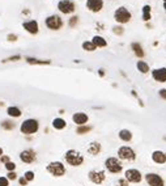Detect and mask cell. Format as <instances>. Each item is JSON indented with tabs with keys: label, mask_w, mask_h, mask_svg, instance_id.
<instances>
[{
	"label": "cell",
	"mask_w": 166,
	"mask_h": 186,
	"mask_svg": "<svg viewBox=\"0 0 166 186\" xmlns=\"http://www.w3.org/2000/svg\"><path fill=\"white\" fill-rule=\"evenodd\" d=\"M105 166H106V169L109 170L110 173H119L120 170H122V163L118 160V159H115V157H110V159H107L105 161Z\"/></svg>",
	"instance_id": "277c9868"
},
{
	"label": "cell",
	"mask_w": 166,
	"mask_h": 186,
	"mask_svg": "<svg viewBox=\"0 0 166 186\" xmlns=\"http://www.w3.org/2000/svg\"><path fill=\"white\" fill-rule=\"evenodd\" d=\"M145 180L149 184V186H164L165 185L164 180L156 173H148L145 176Z\"/></svg>",
	"instance_id": "52a82bcc"
},
{
	"label": "cell",
	"mask_w": 166,
	"mask_h": 186,
	"mask_svg": "<svg viewBox=\"0 0 166 186\" xmlns=\"http://www.w3.org/2000/svg\"><path fill=\"white\" fill-rule=\"evenodd\" d=\"M6 169L8 170V172H13V170L16 169V164L12 163V161H8V163L6 164Z\"/></svg>",
	"instance_id": "f546056e"
},
{
	"label": "cell",
	"mask_w": 166,
	"mask_h": 186,
	"mask_svg": "<svg viewBox=\"0 0 166 186\" xmlns=\"http://www.w3.org/2000/svg\"><path fill=\"white\" fill-rule=\"evenodd\" d=\"M114 17H115V20L118 21V22L126 24V22H128V21L131 20V13L127 11L124 7H120V8H118V9L115 11Z\"/></svg>",
	"instance_id": "5b68a950"
},
{
	"label": "cell",
	"mask_w": 166,
	"mask_h": 186,
	"mask_svg": "<svg viewBox=\"0 0 166 186\" xmlns=\"http://www.w3.org/2000/svg\"><path fill=\"white\" fill-rule=\"evenodd\" d=\"M0 186H9V180L7 177H0Z\"/></svg>",
	"instance_id": "d6a6232c"
},
{
	"label": "cell",
	"mask_w": 166,
	"mask_h": 186,
	"mask_svg": "<svg viewBox=\"0 0 166 186\" xmlns=\"http://www.w3.org/2000/svg\"><path fill=\"white\" fill-rule=\"evenodd\" d=\"M52 126H54V129H56V130H63V129H64V127L67 126V123H66L64 119L55 118V119L52 121Z\"/></svg>",
	"instance_id": "d6986e66"
},
{
	"label": "cell",
	"mask_w": 166,
	"mask_h": 186,
	"mask_svg": "<svg viewBox=\"0 0 166 186\" xmlns=\"http://www.w3.org/2000/svg\"><path fill=\"white\" fill-rule=\"evenodd\" d=\"M76 24H77V17L75 16V17H72L70 20V26H75Z\"/></svg>",
	"instance_id": "74e56055"
},
{
	"label": "cell",
	"mask_w": 166,
	"mask_h": 186,
	"mask_svg": "<svg viewBox=\"0 0 166 186\" xmlns=\"http://www.w3.org/2000/svg\"><path fill=\"white\" fill-rule=\"evenodd\" d=\"M8 180H16L17 178V174L14 173V172H8Z\"/></svg>",
	"instance_id": "d590c367"
},
{
	"label": "cell",
	"mask_w": 166,
	"mask_h": 186,
	"mask_svg": "<svg viewBox=\"0 0 166 186\" xmlns=\"http://www.w3.org/2000/svg\"><path fill=\"white\" fill-rule=\"evenodd\" d=\"M58 8H59L60 12L67 14V13H72L75 11V4H73V2H71V0H62V2H59V4H58Z\"/></svg>",
	"instance_id": "9c48e42d"
},
{
	"label": "cell",
	"mask_w": 166,
	"mask_h": 186,
	"mask_svg": "<svg viewBox=\"0 0 166 186\" xmlns=\"http://www.w3.org/2000/svg\"><path fill=\"white\" fill-rule=\"evenodd\" d=\"M86 7L92 12H100L104 7V2L102 0H86Z\"/></svg>",
	"instance_id": "4fadbf2b"
},
{
	"label": "cell",
	"mask_w": 166,
	"mask_h": 186,
	"mask_svg": "<svg viewBox=\"0 0 166 186\" xmlns=\"http://www.w3.org/2000/svg\"><path fill=\"white\" fill-rule=\"evenodd\" d=\"M88 152H89L90 155H98L101 152V144L98 143V141H93V143H90L89 147H88Z\"/></svg>",
	"instance_id": "e0dca14e"
},
{
	"label": "cell",
	"mask_w": 166,
	"mask_h": 186,
	"mask_svg": "<svg viewBox=\"0 0 166 186\" xmlns=\"http://www.w3.org/2000/svg\"><path fill=\"white\" fill-rule=\"evenodd\" d=\"M0 156H3V148H0Z\"/></svg>",
	"instance_id": "7bdbcfd3"
},
{
	"label": "cell",
	"mask_w": 166,
	"mask_h": 186,
	"mask_svg": "<svg viewBox=\"0 0 166 186\" xmlns=\"http://www.w3.org/2000/svg\"><path fill=\"white\" fill-rule=\"evenodd\" d=\"M0 161L4 163V164H7L8 161H9V157H8V156H0Z\"/></svg>",
	"instance_id": "f35d334b"
},
{
	"label": "cell",
	"mask_w": 166,
	"mask_h": 186,
	"mask_svg": "<svg viewBox=\"0 0 166 186\" xmlns=\"http://www.w3.org/2000/svg\"><path fill=\"white\" fill-rule=\"evenodd\" d=\"M164 7H165V8H166V3H165V4H164Z\"/></svg>",
	"instance_id": "ee69618b"
},
{
	"label": "cell",
	"mask_w": 166,
	"mask_h": 186,
	"mask_svg": "<svg viewBox=\"0 0 166 186\" xmlns=\"http://www.w3.org/2000/svg\"><path fill=\"white\" fill-rule=\"evenodd\" d=\"M26 62L30 64H50V60H40L34 59V58H26Z\"/></svg>",
	"instance_id": "603a6c76"
},
{
	"label": "cell",
	"mask_w": 166,
	"mask_h": 186,
	"mask_svg": "<svg viewBox=\"0 0 166 186\" xmlns=\"http://www.w3.org/2000/svg\"><path fill=\"white\" fill-rule=\"evenodd\" d=\"M143 20L144 21L150 20V7L149 6H144V8H143Z\"/></svg>",
	"instance_id": "d4e9b609"
},
{
	"label": "cell",
	"mask_w": 166,
	"mask_h": 186,
	"mask_svg": "<svg viewBox=\"0 0 166 186\" xmlns=\"http://www.w3.org/2000/svg\"><path fill=\"white\" fill-rule=\"evenodd\" d=\"M47 172H50L55 177H62L66 173V166L60 161H52V163L47 165Z\"/></svg>",
	"instance_id": "3957f363"
},
{
	"label": "cell",
	"mask_w": 166,
	"mask_h": 186,
	"mask_svg": "<svg viewBox=\"0 0 166 186\" xmlns=\"http://www.w3.org/2000/svg\"><path fill=\"white\" fill-rule=\"evenodd\" d=\"M72 119H73V122H75L76 125L84 126L89 118H88V115L85 113H75V114H73V117H72Z\"/></svg>",
	"instance_id": "5bb4252c"
},
{
	"label": "cell",
	"mask_w": 166,
	"mask_h": 186,
	"mask_svg": "<svg viewBox=\"0 0 166 186\" xmlns=\"http://www.w3.org/2000/svg\"><path fill=\"white\" fill-rule=\"evenodd\" d=\"M138 68H139V71H140V72H143V73H146V72L149 71V66L146 64L145 62H143V60L138 62Z\"/></svg>",
	"instance_id": "484cf974"
},
{
	"label": "cell",
	"mask_w": 166,
	"mask_h": 186,
	"mask_svg": "<svg viewBox=\"0 0 166 186\" xmlns=\"http://www.w3.org/2000/svg\"><path fill=\"white\" fill-rule=\"evenodd\" d=\"M20 55H13V56H9L7 59H4L3 62H16V60H20Z\"/></svg>",
	"instance_id": "1f68e13d"
},
{
	"label": "cell",
	"mask_w": 166,
	"mask_h": 186,
	"mask_svg": "<svg viewBox=\"0 0 166 186\" xmlns=\"http://www.w3.org/2000/svg\"><path fill=\"white\" fill-rule=\"evenodd\" d=\"M24 178H25L28 182H29V181H33V180H34V173L32 172V170H29V172H25V174H24Z\"/></svg>",
	"instance_id": "4dcf8cb0"
},
{
	"label": "cell",
	"mask_w": 166,
	"mask_h": 186,
	"mask_svg": "<svg viewBox=\"0 0 166 186\" xmlns=\"http://www.w3.org/2000/svg\"><path fill=\"white\" fill-rule=\"evenodd\" d=\"M14 126H16V125H14V122H12V121H3L2 122V127H3V129L4 130H12V129H14Z\"/></svg>",
	"instance_id": "4316f807"
},
{
	"label": "cell",
	"mask_w": 166,
	"mask_h": 186,
	"mask_svg": "<svg viewBox=\"0 0 166 186\" xmlns=\"http://www.w3.org/2000/svg\"><path fill=\"white\" fill-rule=\"evenodd\" d=\"M153 79L157 80L160 83H165L166 81V68H158V70L153 71Z\"/></svg>",
	"instance_id": "9a60e30c"
},
{
	"label": "cell",
	"mask_w": 166,
	"mask_h": 186,
	"mask_svg": "<svg viewBox=\"0 0 166 186\" xmlns=\"http://www.w3.org/2000/svg\"><path fill=\"white\" fill-rule=\"evenodd\" d=\"M18 181H20V184H21L22 186H26V185H28V181H26L25 178H24V177H21V178L18 180Z\"/></svg>",
	"instance_id": "60d3db41"
},
{
	"label": "cell",
	"mask_w": 166,
	"mask_h": 186,
	"mask_svg": "<svg viewBox=\"0 0 166 186\" xmlns=\"http://www.w3.org/2000/svg\"><path fill=\"white\" fill-rule=\"evenodd\" d=\"M164 2H165V3H166V0H164Z\"/></svg>",
	"instance_id": "f6af8a7d"
},
{
	"label": "cell",
	"mask_w": 166,
	"mask_h": 186,
	"mask_svg": "<svg viewBox=\"0 0 166 186\" xmlns=\"http://www.w3.org/2000/svg\"><path fill=\"white\" fill-rule=\"evenodd\" d=\"M36 157H37V155L33 149H25L20 153V159H21L22 163H25V164H32L33 161L36 160Z\"/></svg>",
	"instance_id": "8fae6325"
},
{
	"label": "cell",
	"mask_w": 166,
	"mask_h": 186,
	"mask_svg": "<svg viewBox=\"0 0 166 186\" xmlns=\"http://www.w3.org/2000/svg\"><path fill=\"white\" fill-rule=\"evenodd\" d=\"M82 48L86 50V51H94L96 50V46L92 42H84V43H82Z\"/></svg>",
	"instance_id": "f1b7e54d"
},
{
	"label": "cell",
	"mask_w": 166,
	"mask_h": 186,
	"mask_svg": "<svg viewBox=\"0 0 166 186\" xmlns=\"http://www.w3.org/2000/svg\"><path fill=\"white\" fill-rule=\"evenodd\" d=\"M119 138L122 140H124V141H130L131 139H132V134H131L130 130H122L119 133Z\"/></svg>",
	"instance_id": "7402d4cb"
},
{
	"label": "cell",
	"mask_w": 166,
	"mask_h": 186,
	"mask_svg": "<svg viewBox=\"0 0 166 186\" xmlns=\"http://www.w3.org/2000/svg\"><path fill=\"white\" fill-rule=\"evenodd\" d=\"M7 113H8V115L13 117V118H17V117L21 115V110L18 109V107H16V106H9L8 110H7Z\"/></svg>",
	"instance_id": "44dd1931"
},
{
	"label": "cell",
	"mask_w": 166,
	"mask_h": 186,
	"mask_svg": "<svg viewBox=\"0 0 166 186\" xmlns=\"http://www.w3.org/2000/svg\"><path fill=\"white\" fill-rule=\"evenodd\" d=\"M46 25L48 29H52V30H58V29H60L63 26V21L59 16H56V14H54V16H50L46 18Z\"/></svg>",
	"instance_id": "8992f818"
},
{
	"label": "cell",
	"mask_w": 166,
	"mask_h": 186,
	"mask_svg": "<svg viewBox=\"0 0 166 186\" xmlns=\"http://www.w3.org/2000/svg\"><path fill=\"white\" fill-rule=\"evenodd\" d=\"M118 155L123 160H135V157H136L134 149L130 148V147H122V148H119Z\"/></svg>",
	"instance_id": "ba28073f"
},
{
	"label": "cell",
	"mask_w": 166,
	"mask_h": 186,
	"mask_svg": "<svg viewBox=\"0 0 166 186\" xmlns=\"http://www.w3.org/2000/svg\"><path fill=\"white\" fill-rule=\"evenodd\" d=\"M126 180L130 182H140L141 181V174L139 170L136 169H128L126 172Z\"/></svg>",
	"instance_id": "7c38bea8"
},
{
	"label": "cell",
	"mask_w": 166,
	"mask_h": 186,
	"mask_svg": "<svg viewBox=\"0 0 166 186\" xmlns=\"http://www.w3.org/2000/svg\"><path fill=\"white\" fill-rule=\"evenodd\" d=\"M114 33L115 34H119V36H120V34L123 33V28H122V26H115L114 28Z\"/></svg>",
	"instance_id": "e575fe53"
},
{
	"label": "cell",
	"mask_w": 166,
	"mask_h": 186,
	"mask_svg": "<svg viewBox=\"0 0 166 186\" xmlns=\"http://www.w3.org/2000/svg\"><path fill=\"white\" fill-rule=\"evenodd\" d=\"M92 43H93V45H94L96 47H105V46L107 45L106 40H104V38L100 37V36L93 37V41H92Z\"/></svg>",
	"instance_id": "ffe728a7"
},
{
	"label": "cell",
	"mask_w": 166,
	"mask_h": 186,
	"mask_svg": "<svg viewBox=\"0 0 166 186\" xmlns=\"http://www.w3.org/2000/svg\"><path fill=\"white\" fill-rule=\"evenodd\" d=\"M100 75H101V76H104V75H105V72H104V70H100Z\"/></svg>",
	"instance_id": "b9f144b4"
},
{
	"label": "cell",
	"mask_w": 166,
	"mask_h": 186,
	"mask_svg": "<svg viewBox=\"0 0 166 186\" xmlns=\"http://www.w3.org/2000/svg\"><path fill=\"white\" fill-rule=\"evenodd\" d=\"M132 48H134V52L138 56H140V58L144 56V51H143V48H141V46L139 45V43H132Z\"/></svg>",
	"instance_id": "cb8c5ba5"
},
{
	"label": "cell",
	"mask_w": 166,
	"mask_h": 186,
	"mask_svg": "<svg viewBox=\"0 0 166 186\" xmlns=\"http://www.w3.org/2000/svg\"><path fill=\"white\" fill-rule=\"evenodd\" d=\"M66 161L72 166H79L84 163V157L80 152H77L75 149H70L66 152Z\"/></svg>",
	"instance_id": "7a4b0ae2"
},
{
	"label": "cell",
	"mask_w": 166,
	"mask_h": 186,
	"mask_svg": "<svg viewBox=\"0 0 166 186\" xmlns=\"http://www.w3.org/2000/svg\"><path fill=\"white\" fill-rule=\"evenodd\" d=\"M24 28H25L26 30L29 33H32V34H36L38 32V24H37V21H34V20L25 22V24H24Z\"/></svg>",
	"instance_id": "ac0fdd59"
},
{
	"label": "cell",
	"mask_w": 166,
	"mask_h": 186,
	"mask_svg": "<svg viewBox=\"0 0 166 186\" xmlns=\"http://www.w3.org/2000/svg\"><path fill=\"white\" fill-rule=\"evenodd\" d=\"M160 96L162 97L164 100H166V89H161L160 91Z\"/></svg>",
	"instance_id": "ab89813d"
},
{
	"label": "cell",
	"mask_w": 166,
	"mask_h": 186,
	"mask_svg": "<svg viewBox=\"0 0 166 186\" xmlns=\"http://www.w3.org/2000/svg\"><path fill=\"white\" fill-rule=\"evenodd\" d=\"M89 180L92 181V182L100 185L105 181V172L104 170H90L89 172Z\"/></svg>",
	"instance_id": "30bf717a"
},
{
	"label": "cell",
	"mask_w": 166,
	"mask_h": 186,
	"mask_svg": "<svg viewBox=\"0 0 166 186\" xmlns=\"http://www.w3.org/2000/svg\"><path fill=\"white\" fill-rule=\"evenodd\" d=\"M116 186H130V185H128V181L124 178V180H119L118 182H116Z\"/></svg>",
	"instance_id": "836d02e7"
},
{
	"label": "cell",
	"mask_w": 166,
	"mask_h": 186,
	"mask_svg": "<svg viewBox=\"0 0 166 186\" xmlns=\"http://www.w3.org/2000/svg\"><path fill=\"white\" fill-rule=\"evenodd\" d=\"M8 41H11V42H14L17 40V36H14V34H8Z\"/></svg>",
	"instance_id": "8d00e7d4"
},
{
	"label": "cell",
	"mask_w": 166,
	"mask_h": 186,
	"mask_svg": "<svg viewBox=\"0 0 166 186\" xmlns=\"http://www.w3.org/2000/svg\"><path fill=\"white\" fill-rule=\"evenodd\" d=\"M38 129H40V123H38L37 119H25L20 126V131L25 135L37 133Z\"/></svg>",
	"instance_id": "6da1fadb"
},
{
	"label": "cell",
	"mask_w": 166,
	"mask_h": 186,
	"mask_svg": "<svg viewBox=\"0 0 166 186\" xmlns=\"http://www.w3.org/2000/svg\"><path fill=\"white\" fill-rule=\"evenodd\" d=\"M90 130H92L90 126H79L76 130V133L77 134H86V133H89Z\"/></svg>",
	"instance_id": "83f0119b"
},
{
	"label": "cell",
	"mask_w": 166,
	"mask_h": 186,
	"mask_svg": "<svg viewBox=\"0 0 166 186\" xmlns=\"http://www.w3.org/2000/svg\"><path fill=\"white\" fill-rule=\"evenodd\" d=\"M152 159H153L154 163L164 164V163H166V153L162 152V151H154L153 155H152Z\"/></svg>",
	"instance_id": "2e32d148"
}]
</instances>
